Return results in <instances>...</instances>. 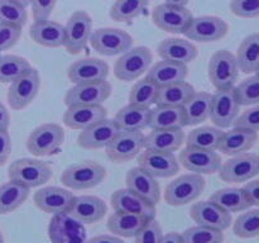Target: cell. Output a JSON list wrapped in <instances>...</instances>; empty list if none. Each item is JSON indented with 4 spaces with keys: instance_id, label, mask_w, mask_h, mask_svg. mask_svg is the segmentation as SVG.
<instances>
[{
    "instance_id": "cell-32",
    "label": "cell",
    "mask_w": 259,
    "mask_h": 243,
    "mask_svg": "<svg viewBox=\"0 0 259 243\" xmlns=\"http://www.w3.org/2000/svg\"><path fill=\"white\" fill-rule=\"evenodd\" d=\"M148 127L151 129H182L186 127L184 106L157 105L149 114Z\"/></svg>"
},
{
    "instance_id": "cell-46",
    "label": "cell",
    "mask_w": 259,
    "mask_h": 243,
    "mask_svg": "<svg viewBox=\"0 0 259 243\" xmlns=\"http://www.w3.org/2000/svg\"><path fill=\"white\" fill-rule=\"evenodd\" d=\"M0 23L23 28L27 23V10L15 0H0Z\"/></svg>"
},
{
    "instance_id": "cell-50",
    "label": "cell",
    "mask_w": 259,
    "mask_h": 243,
    "mask_svg": "<svg viewBox=\"0 0 259 243\" xmlns=\"http://www.w3.org/2000/svg\"><path fill=\"white\" fill-rule=\"evenodd\" d=\"M230 10L240 18L259 17V0H232Z\"/></svg>"
},
{
    "instance_id": "cell-28",
    "label": "cell",
    "mask_w": 259,
    "mask_h": 243,
    "mask_svg": "<svg viewBox=\"0 0 259 243\" xmlns=\"http://www.w3.org/2000/svg\"><path fill=\"white\" fill-rule=\"evenodd\" d=\"M187 73H189V67L186 63L162 60L149 68L147 77L153 81L158 88H163L172 84L184 83L187 77Z\"/></svg>"
},
{
    "instance_id": "cell-34",
    "label": "cell",
    "mask_w": 259,
    "mask_h": 243,
    "mask_svg": "<svg viewBox=\"0 0 259 243\" xmlns=\"http://www.w3.org/2000/svg\"><path fill=\"white\" fill-rule=\"evenodd\" d=\"M210 201L215 202L229 213L245 212L252 207L244 189L239 187H225L218 190L210 196Z\"/></svg>"
},
{
    "instance_id": "cell-39",
    "label": "cell",
    "mask_w": 259,
    "mask_h": 243,
    "mask_svg": "<svg viewBox=\"0 0 259 243\" xmlns=\"http://www.w3.org/2000/svg\"><path fill=\"white\" fill-rule=\"evenodd\" d=\"M211 99V94L205 93V91L194 94V96L184 106L186 126H197L209 119Z\"/></svg>"
},
{
    "instance_id": "cell-53",
    "label": "cell",
    "mask_w": 259,
    "mask_h": 243,
    "mask_svg": "<svg viewBox=\"0 0 259 243\" xmlns=\"http://www.w3.org/2000/svg\"><path fill=\"white\" fill-rule=\"evenodd\" d=\"M12 153V138L8 131H0V166H4Z\"/></svg>"
},
{
    "instance_id": "cell-62",
    "label": "cell",
    "mask_w": 259,
    "mask_h": 243,
    "mask_svg": "<svg viewBox=\"0 0 259 243\" xmlns=\"http://www.w3.org/2000/svg\"><path fill=\"white\" fill-rule=\"evenodd\" d=\"M0 56H2V55H0Z\"/></svg>"
},
{
    "instance_id": "cell-57",
    "label": "cell",
    "mask_w": 259,
    "mask_h": 243,
    "mask_svg": "<svg viewBox=\"0 0 259 243\" xmlns=\"http://www.w3.org/2000/svg\"><path fill=\"white\" fill-rule=\"evenodd\" d=\"M161 243H184V240H182V237L180 233L171 232L167 233L166 235H163Z\"/></svg>"
},
{
    "instance_id": "cell-16",
    "label": "cell",
    "mask_w": 259,
    "mask_h": 243,
    "mask_svg": "<svg viewBox=\"0 0 259 243\" xmlns=\"http://www.w3.org/2000/svg\"><path fill=\"white\" fill-rule=\"evenodd\" d=\"M138 167L156 179H167L179 172L180 162L172 152L146 149L138 156Z\"/></svg>"
},
{
    "instance_id": "cell-56",
    "label": "cell",
    "mask_w": 259,
    "mask_h": 243,
    "mask_svg": "<svg viewBox=\"0 0 259 243\" xmlns=\"http://www.w3.org/2000/svg\"><path fill=\"white\" fill-rule=\"evenodd\" d=\"M10 126V114L4 104L0 101V131H8Z\"/></svg>"
},
{
    "instance_id": "cell-5",
    "label": "cell",
    "mask_w": 259,
    "mask_h": 243,
    "mask_svg": "<svg viewBox=\"0 0 259 243\" xmlns=\"http://www.w3.org/2000/svg\"><path fill=\"white\" fill-rule=\"evenodd\" d=\"M90 45L101 56L123 55L133 47V37L119 28H99L93 30Z\"/></svg>"
},
{
    "instance_id": "cell-36",
    "label": "cell",
    "mask_w": 259,
    "mask_h": 243,
    "mask_svg": "<svg viewBox=\"0 0 259 243\" xmlns=\"http://www.w3.org/2000/svg\"><path fill=\"white\" fill-rule=\"evenodd\" d=\"M235 57L239 71L244 73L257 72L259 70V33L249 34L242 40Z\"/></svg>"
},
{
    "instance_id": "cell-33",
    "label": "cell",
    "mask_w": 259,
    "mask_h": 243,
    "mask_svg": "<svg viewBox=\"0 0 259 243\" xmlns=\"http://www.w3.org/2000/svg\"><path fill=\"white\" fill-rule=\"evenodd\" d=\"M148 219L141 217V215L132 214V213L115 212L109 217L106 227L109 232L118 237L132 238L136 237L137 233L142 229Z\"/></svg>"
},
{
    "instance_id": "cell-47",
    "label": "cell",
    "mask_w": 259,
    "mask_h": 243,
    "mask_svg": "<svg viewBox=\"0 0 259 243\" xmlns=\"http://www.w3.org/2000/svg\"><path fill=\"white\" fill-rule=\"evenodd\" d=\"M234 89L240 105L259 104V73L243 80Z\"/></svg>"
},
{
    "instance_id": "cell-27",
    "label": "cell",
    "mask_w": 259,
    "mask_h": 243,
    "mask_svg": "<svg viewBox=\"0 0 259 243\" xmlns=\"http://www.w3.org/2000/svg\"><path fill=\"white\" fill-rule=\"evenodd\" d=\"M258 139L257 132L234 127L229 132H224L220 138L218 149L228 156L245 153L253 148Z\"/></svg>"
},
{
    "instance_id": "cell-35",
    "label": "cell",
    "mask_w": 259,
    "mask_h": 243,
    "mask_svg": "<svg viewBox=\"0 0 259 243\" xmlns=\"http://www.w3.org/2000/svg\"><path fill=\"white\" fill-rule=\"evenodd\" d=\"M151 109L126 105L115 114V123L120 131H143L148 127Z\"/></svg>"
},
{
    "instance_id": "cell-18",
    "label": "cell",
    "mask_w": 259,
    "mask_h": 243,
    "mask_svg": "<svg viewBox=\"0 0 259 243\" xmlns=\"http://www.w3.org/2000/svg\"><path fill=\"white\" fill-rule=\"evenodd\" d=\"M179 161L187 171L199 175H212L222 166V157L215 151L186 147L180 152Z\"/></svg>"
},
{
    "instance_id": "cell-8",
    "label": "cell",
    "mask_w": 259,
    "mask_h": 243,
    "mask_svg": "<svg viewBox=\"0 0 259 243\" xmlns=\"http://www.w3.org/2000/svg\"><path fill=\"white\" fill-rule=\"evenodd\" d=\"M93 19L85 10H76L65 25V48L70 55H77L90 42Z\"/></svg>"
},
{
    "instance_id": "cell-2",
    "label": "cell",
    "mask_w": 259,
    "mask_h": 243,
    "mask_svg": "<svg viewBox=\"0 0 259 243\" xmlns=\"http://www.w3.org/2000/svg\"><path fill=\"white\" fill-rule=\"evenodd\" d=\"M106 170L103 165L94 161H82L70 165L63 170L61 182L72 190H88L104 181Z\"/></svg>"
},
{
    "instance_id": "cell-25",
    "label": "cell",
    "mask_w": 259,
    "mask_h": 243,
    "mask_svg": "<svg viewBox=\"0 0 259 243\" xmlns=\"http://www.w3.org/2000/svg\"><path fill=\"white\" fill-rule=\"evenodd\" d=\"M108 116V111L103 105H73L67 106L63 114L66 127L76 131H82Z\"/></svg>"
},
{
    "instance_id": "cell-52",
    "label": "cell",
    "mask_w": 259,
    "mask_h": 243,
    "mask_svg": "<svg viewBox=\"0 0 259 243\" xmlns=\"http://www.w3.org/2000/svg\"><path fill=\"white\" fill-rule=\"evenodd\" d=\"M56 4H57V0H32L30 7H32L34 20L50 19Z\"/></svg>"
},
{
    "instance_id": "cell-40",
    "label": "cell",
    "mask_w": 259,
    "mask_h": 243,
    "mask_svg": "<svg viewBox=\"0 0 259 243\" xmlns=\"http://www.w3.org/2000/svg\"><path fill=\"white\" fill-rule=\"evenodd\" d=\"M223 133L224 132L218 128V127H200V128L190 132L186 139V147H195V148L207 149V151H217Z\"/></svg>"
},
{
    "instance_id": "cell-22",
    "label": "cell",
    "mask_w": 259,
    "mask_h": 243,
    "mask_svg": "<svg viewBox=\"0 0 259 243\" xmlns=\"http://www.w3.org/2000/svg\"><path fill=\"white\" fill-rule=\"evenodd\" d=\"M110 202L115 212L132 213V214L141 215L148 220L156 218V205L144 200L143 197L137 195L128 187L114 191L111 195Z\"/></svg>"
},
{
    "instance_id": "cell-17",
    "label": "cell",
    "mask_w": 259,
    "mask_h": 243,
    "mask_svg": "<svg viewBox=\"0 0 259 243\" xmlns=\"http://www.w3.org/2000/svg\"><path fill=\"white\" fill-rule=\"evenodd\" d=\"M111 95V85L109 81H98L90 84H78L66 93V106L73 105H103Z\"/></svg>"
},
{
    "instance_id": "cell-26",
    "label": "cell",
    "mask_w": 259,
    "mask_h": 243,
    "mask_svg": "<svg viewBox=\"0 0 259 243\" xmlns=\"http://www.w3.org/2000/svg\"><path fill=\"white\" fill-rule=\"evenodd\" d=\"M125 182L129 190L136 192L151 204L157 205L161 200V187L156 177L147 174L141 167H133L129 170L126 172Z\"/></svg>"
},
{
    "instance_id": "cell-55",
    "label": "cell",
    "mask_w": 259,
    "mask_h": 243,
    "mask_svg": "<svg viewBox=\"0 0 259 243\" xmlns=\"http://www.w3.org/2000/svg\"><path fill=\"white\" fill-rule=\"evenodd\" d=\"M85 243H124L123 239L118 237V235H98V237H94L91 239L85 240Z\"/></svg>"
},
{
    "instance_id": "cell-12",
    "label": "cell",
    "mask_w": 259,
    "mask_h": 243,
    "mask_svg": "<svg viewBox=\"0 0 259 243\" xmlns=\"http://www.w3.org/2000/svg\"><path fill=\"white\" fill-rule=\"evenodd\" d=\"M218 172L220 179L225 182H247L259 174V156L254 153L233 156L232 158L222 164Z\"/></svg>"
},
{
    "instance_id": "cell-41",
    "label": "cell",
    "mask_w": 259,
    "mask_h": 243,
    "mask_svg": "<svg viewBox=\"0 0 259 243\" xmlns=\"http://www.w3.org/2000/svg\"><path fill=\"white\" fill-rule=\"evenodd\" d=\"M158 90V86L148 77L142 78L132 88L129 93V104L151 109V106L156 104Z\"/></svg>"
},
{
    "instance_id": "cell-7",
    "label": "cell",
    "mask_w": 259,
    "mask_h": 243,
    "mask_svg": "<svg viewBox=\"0 0 259 243\" xmlns=\"http://www.w3.org/2000/svg\"><path fill=\"white\" fill-rule=\"evenodd\" d=\"M142 131H120L105 147L106 157L114 164H125L141 154L144 148Z\"/></svg>"
},
{
    "instance_id": "cell-10",
    "label": "cell",
    "mask_w": 259,
    "mask_h": 243,
    "mask_svg": "<svg viewBox=\"0 0 259 243\" xmlns=\"http://www.w3.org/2000/svg\"><path fill=\"white\" fill-rule=\"evenodd\" d=\"M153 23L167 33L184 34L185 30L194 19L192 13L186 7H179L172 4H159L152 10Z\"/></svg>"
},
{
    "instance_id": "cell-3",
    "label": "cell",
    "mask_w": 259,
    "mask_h": 243,
    "mask_svg": "<svg viewBox=\"0 0 259 243\" xmlns=\"http://www.w3.org/2000/svg\"><path fill=\"white\" fill-rule=\"evenodd\" d=\"M65 142V131L57 123H45L30 132L25 147L37 157H48L57 153Z\"/></svg>"
},
{
    "instance_id": "cell-60",
    "label": "cell",
    "mask_w": 259,
    "mask_h": 243,
    "mask_svg": "<svg viewBox=\"0 0 259 243\" xmlns=\"http://www.w3.org/2000/svg\"><path fill=\"white\" fill-rule=\"evenodd\" d=\"M0 243H5V242H4V237H3L2 230H0Z\"/></svg>"
},
{
    "instance_id": "cell-11",
    "label": "cell",
    "mask_w": 259,
    "mask_h": 243,
    "mask_svg": "<svg viewBox=\"0 0 259 243\" xmlns=\"http://www.w3.org/2000/svg\"><path fill=\"white\" fill-rule=\"evenodd\" d=\"M239 110L240 104L235 89H222L212 95L209 118L218 128H229L238 118Z\"/></svg>"
},
{
    "instance_id": "cell-51",
    "label": "cell",
    "mask_w": 259,
    "mask_h": 243,
    "mask_svg": "<svg viewBox=\"0 0 259 243\" xmlns=\"http://www.w3.org/2000/svg\"><path fill=\"white\" fill-rule=\"evenodd\" d=\"M233 126L237 127V128H244L253 132H259V105L247 109L242 115L235 119Z\"/></svg>"
},
{
    "instance_id": "cell-38",
    "label": "cell",
    "mask_w": 259,
    "mask_h": 243,
    "mask_svg": "<svg viewBox=\"0 0 259 243\" xmlns=\"http://www.w3.org/2000/svg\"><path fill=\"white\" fill-rule=\"evenodd\" d=\"M29 189L18 182L10 181L0 185V215L9 214L28 199Z\"/></svg>"
},
{
    "instance_id": "cell-54",
    "label": "cell",
    "mask_w": 259,
    "mask_h": 243,
    "mask_svg": "<svg viewBox=\"0 0 259 243\" xmlns=\"http://www.w3.org/2000/svg\"><path fill=\"white\" fill-rule=\"evenodd\" d=\"M243 189H244L245 194H247L248 199H249L250 205L259 207V180L248 182Z\"/></svg>"
},
{
    "instance_id": "cell-13",
    "label": "cell",
    "mask_w": 259,
    "mask_h": 243,
    "mask_svg": "<svg viewBox=\"0 0 259 243\" xmlns=\"http://www.w3.org/2000/svg\"><path fill=\"white\" fill-rule=\"evenodd\" d=\"M229 25L224 19L215 15H202L194 18L185 30L184 35L190 40L210 43L223 39L228 34Z\"/></svg>"
},
{
    "instance_id": "cell-43",
    "label": "cell",
    "mask_w": 259,
    "mask_h": 243,
    "mask_svg": "<svg viewBox=\"0 0 259 243\" xmlns=\"http://www.w3.org/2000/svg\"><path fill=\"white\" fill-rule=\"evenodd\" d=\"M151 0H115L110 8V17L116 22H131L139 17L149 5Z\"/></svg>"
},
{
    "instance_id": "cell-9",
    "label": "cell",
    "mask_w": 259,
    "mask_h": 243,
    "mask_svg": "<svg viewBox=\"0 0 259 243\" xmlns=\"http://www.w3.org/2000/svg\"><path fill=\"white\" fill-rule=\"evenodd\" d=\"M153 57L144 46L131 48L119 57L114 66V75L120 81H134L149 70Z\"/></svg>"
},
{
    "instance_id": "cell-1",
    "label": "cell",
    "mask_w": 259,
    "mask_h": 243,
    "mask_svg": "<svg viewBox=\"0 0 259 243\" xmlns=\"http://www.w3.org/2000/svg\"><path fill=\"white\" fill-rule=\"evenodd\" d=\"M52 167L47 162L35 158L15 159L8 169L10 181L18 182L29 190L45 185L52 179Z\"/></svg>"
},
{
    "instance_id": "cell-31",
    "label": "cell",
    "mask_w": 259,
    "mask_h": 243,
    "mask_svg": "<svg viewBox=\"0 0 259 243\" xmlns=\"http://www.w3.org/2000/svg\"><path fill=\"white\" fill-rule=\"evenodd\" d=\"M185 142V132L182 129H152L144 137V148L161 152H176Z\"/></svg>"
},
{
    "instance_id": "cell-24",
    "label": "cell",
    "mask_w": 259,
    "mask_h": 243,
    "mask_svg": "<svg viewBox=\"0 0 259 243\" xmlns=\"http://www.w3.org/2000/svg\"><path fill=\"white\" fill-rule=\"evenodd\" d=\"M108 212V205L103 199L94 195H82L75 196L67 210L71 217L75 218L82 224H95L105 217Z\"/></svg>"
},
{
    "instance_id": "cell-4",
    "label": "cell",
    "mask_w": 259,
    "mask_h": 243,
    "mask_svg": "<svg viewBox=\"0 0 259 243\" xmlns=\"http://www.w3.org/2000/svg\"><path fill=\"white\" fill-rule=\"evenodd\" d=\"M205 179L199 174H186L169 182L164 190V200L171 207H184L195 201L205 190Z\"/></svg>"
},
{
    "instance_id": "cell-48",
    "label": "cell",
    "mask_w": 259,
    "mask_h": 243,
    "mask_svg": "<svg viewBox=\"0 0 259 243\" xmlns=\"http://www.w3.org/2000/svg\"><path fill=\"white\" fill-rule=\"evenodd\" d=\"M163 238L162 227L156 219L148 220L136 234V243H161Z\"/></svg>"
},
{
    "instance_id": "cell-37",
    "label": "cell",
    "mask_w": 259,
    "mask_h": 243,
    "mask_svg": "<svg viewBox=\"0 0 259 243\" xmlns=\"http://www.w3.org/2000/svg\"><path fill=\"white\" fill-rule=\"evenodd\" d=\"M196 93L191 84L177 83L172 85L159 88L157 95V105H169V106H185L187 101Z\"/></svg>"
},
{
    "instance_id": "cell-61",
    "label": "cell",
    "mask_w": 259,
    "mask_h": 243,
    "mask_svg": "<svg viewBox=\"0 0 259 243\" xmlns=\"http://www.w3.org/2000/svg\"><path fill=\"white\" fill-rule=\"evenodd\" d=\"M257 73H259V70H258V71H257Z\"/></svg>"
},
{
    "instance_id": "cell-49",
    "label": "cell",
    "mask_w": 259,
    "mask_h": 243,
    "mask_svg": "<svg viewBox=\"0 0 259 243\" xmlns=\"http://www.w3.org/2000/svg\"><path fill=\"white\" fill-rule=\"evenodd\" d=\"M22 35V27L19 25L0 23V52L15 46Z\"/></svg>"
},
{
    "instance_id": "cell-19",
    "label": "cell",
    "mask_w": 259,
    "mask_h": 243,
    "mask_svg": "<svg viewBox=\"0 0 259 243\" xmlns=\"http://www.w3.org/2000/svg\"><path fill=\"white\" fill-rule=\"evenodd\" d=\"M190 217L195 223H197V225L212 228L222 232L228 229L233 222L232 213L227 212L210 200L195 202L190 209Z\"/></svg>"
},
{
    "instance_id": "cell-42",
    "label": "cell",
    "mask_w": 259,
    "mask_h": 243,
    "mask_svg": "<svg viewBox=\"0 0 259 243\" xmlns=\"http://www.w3.org/2000/svg\"><path fill=\"white\" fill-rule=\"evenodd\" d=\"M32 68L25 58L15 55L0 56V83L12 84Z\"/></svg>"
},
{
    "instance_id": "cell-6",
    "label": "cell",
    "mask_w": 259,
    "mask_h": 243,
    "mask_svg": "<svg viewBox=\"0 0 259 243\" xmlns=\"http://www.w3.org/2000/svg\"><path fill=\"white\" fill-rule=\"evenodd\" d=\"M207 73L217 90L234 88L239 76V66L237 57L230 51L220 50L211 56L209 61Z\"/></svg>"
},
{
    "instance_id": "cell-44",
    "label": "cell",
    "mask_w": 259,
    "mask_h": 243,
    "mask_svg": "<svg viewBox=\"0 0 259 243\" xmlns=\"http://www.w3.org/2000/svg\"><path fill=\"white\" fill-rule=\"evenodd\" d=\"M233 232L239 238H254L259 235V209L248 210L237 218Z\"/></svg>"
},
{
    "instance_id": "cell-45",
    "label": "cell",
    "mask_w": 259,
    "mask_h": 243,
    "mask_svg": "<svg viewBox=\"0 0 259 243\" xmlns=\"http://www.w3.org/2000/svg\"><path fill=\"white\" fill-rule=\"evenodd\" d=\"M184 243H223L224 233L212 228L196 225L185 230L181 234Z\"/></svg>"
},
{
    "instance_id": "cell-20",
    "label": "cell",
    "mask_w": 259,
    "mask_h": 243,
    "mask_svg": "<svg viewBox=\"0 0 259 243\" xmlns=\"http://www.w3.org/2000/svg\"><path fill=\"white\" fill-rule=\"evenodd\" d=\"M109 75V65L100 58L89 57L75 61L68 67V80L75 85L90 84L106 80Z\"/></svg>"
},
{
    "instance_id": "cell-59",
    "label": "cell",
    "mask_w": 259,
    "mask_h": 243,
    "mask_svg": "<svg viewBox=\"0 0 259 243\" xmlns=\"http://www.w3.org/2000/svg\"><path fill=\"white\" fill-rule=\"evenodd\" d=\"M15 2L19 3V4L23 5L24 8H27L28 5H30V2H32V0H15Z\"/></svg>"
},
{
    "instance_id": "cell-58",
    "label": "cell",
    "mask_w": 259,
    "mask_h": 243,
    "mask_svg": "<svg viewBox=\"0 0 259 243\" xmlns=\"http://www.w3.org/2000/svg\"><path fill=\"white\" fill-rule=\"evenodd\" d=\"M190 0H166L167 4H172V5H179V7H186L189 4Z\"/></svg>"
},
{
    "instance_id": "cell-14",
    "label": "cell",
    "mask_w": 259,
    "mask_h": 243,
    "mask_svg": "<svg viewBox=\"0 0 259 243\" xmlns=\"http://www.w3.org/2000/svg\"><path fill=\"white\" fill-rule=\"evenodd\" d=\"M40 89V76L35 68H30L27 73L10 84L8 90V103L14 110H22L29 105Z\"/></svg>"
},
{
    "instance_id": "cell-29",
    "label": "cell",
    "mask_w": 259,
    "mask_h": 243,
    "mask_svg": "<svg viewBox=\"0 0 259 243\" xmlns=\"http://www.w3.org/2000/svg\"><path fill=\"white\" fill-rule=\"evenodd\" d=\"M157 53L162 60L190 63L196 60L199 51L191 40L182 38H166L157 47Z\"/></svg>"
},
{
    "instance_id": "cell-30",
    "label": "cell",
    "mask_w": 259,
    "mask_h": 243,
    "mask_svg": "<svg viewBox=\"0 0 259 243\" xmlns=\"http://www.w3.org/2000/svg\"><path fill=\"white\" fill-rule=\"evenodd\" d=\"M29 35L35 43L48 48H58L65 45V27L55 20H34Z\"/></svg>"
},
{
    "instance_id": "cell-21",
    "label": "cell",
    "mask_w": 259,
    "mask_h": 243,
    "mask_svg": "<svg viewBox=\"0 0 259 243\" xmlns=\"http://www.w3.org/2000/svg\"><path fill=\"white\" fill-rule=\"evenodd\" d=\"M120 128L114 119H104L89 128L82 129L77 137V144L85 149H99L108 146Z\"/></svg>"
},
{
    "instance_id": "cell-23",
    "label": "cell",
    "mask_w": 259,
    "mask_h": 243,
    "mask_svg": "<svg viewBox=\"0 0 259 243\" xmlns=\"http://www.w3.org/2000/svg\"><path fill=\"white\" fill-rule=\"evenodd\" d=\"M75 195L67 189L57 186H47L39 189L33 196L34 205L42 212L48 214L67 213L73 201Z\"/></svg>"
},
{
    "instance_id": "cell-15",
    "label": "cell",
    "mask_w": 259,
    "mask_h": 243,
    "mask_svg": "<svg viewBox=\"0 0 259 243\" xmlns=\"http://www.w3.org/2000/svg\"><path fill=\"white\" fill-rule=\"evenodd\" d=\"M48 237L51 243H85L86 229L68 213H58L51 219Z\"/></svg>"
}]
</instances>
